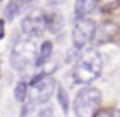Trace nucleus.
<instances>
[{
    "instance_id": "obj_7",
    "label": "nucleus",
    "mask_w": 120,
    "mask_h": 117,
    "mask_svg": "<svg viewBox=\"0 0 120 117\" xmlns=\"http://www.w3.org/2000/svg\"><path fill=\"white\" fill-rule=\"evenodd\" d=\"M93 38H96L97 44L102 43H111V41H119L120 38V29L114 23H103L102 26L96 27Z\"/></svg>"
},
{
    "instance_id": "obj_8",
    "label": "nucleus",
    "mask_w": 120,
    "mask_h": 117,
    "mask_svg": "<svg viewBox=\"0 0 120 117\" xmlns=\"http://www.w3.org/2000/svg\"><path fill=\"white\" fill-rule=\"evenodd\" d=\"M44 21H46V29L50 32H58L64 26V17L59 11H49L44 14Z\"/></svg>"
},
{
    "instance_id": "obj_1",
    "label": "nucleus",
    "mask_w": 120,
    "mask_h": 117,
    "mask_svg": "<svg viewBox=\"0 0 120 117\" xmlns=\"http://www.w3.org/2000/svg\"><path fill=\"white\" fill-rule=\"evenodd\" d=\"M102 67H103L102 56L99 55V52L91 49L82 53V56L75 64L71 75H73L75 82H78V84H84V85L91 84L100 76Z\"/></svg>"
},
{
    "instance_id": "obj_11",
    "label": "nucleus",
    "mask_w": 120,
    "mask_h": 117,
    "mask_svg": "<svg viewBox=\"0 0 120 117\" xmlns=\"http://www.w3.org/2000/svg\"><path fill=\"white\" fill-rule=\"evenodd\" d=\"M97 5H99V9L102 14H112L119 9L120 0H99Z\"/></svg>"
},
{
    "instance_id": "obj_13",
    "label": "nucleus",
    "mask_w": 120,
    "mask_h": 117,
    "mask_svg": "<svg viewBox=\"0 0 120 117\" xmlns=\"http://www.w3.org/2000/svg\"><path fill=\"white\" fill-rule=\"evenodd\" d=\"M27 96V84L24 81H20L17 82V85H15V90H14V97L17 102H24V99H26Z\"/></svg>"
},
{
    "instance_id": "obj_17",
    "label": "nucleus",
    "mask_w": 120,
    "mask_h": 117,
    "mask_svg": "<svg viewBox=\"0 0 120 117\" xmlns=\"http://www.w3.org/2000/svg\"><path fill=\"white\" fill-rule=\"evenodd\" d=\"M44 76H46V73H38L35 78H32V81H30V87H32V85H35L37 82H40V81H41V79H43Z\"/></svg>"
},
{
    "instance_id": "obj_6",
    "label": "nucleus",
    "mask_w": 120,
    "mask_h": 117,
    "mask_svg": "<svg viewBox=\"0 0 120 117\" xmlns=\"http://www.w3.org/2000/svg\"><path fill=\"white\" fill-rule=\"evenodd\" d=\"M21 29L29 37H40L46 30V21H44V14L41 12H32L26 15L21 21Z\"/></svg>"
},
{
    "instance_id": "obj_9",
    "label": "nucleus",
    "mask_w": 120,
    "mask_h": 117,
    "mask_svg": "<svg viewBox=\"0 0 120 117\" xmlns=\"http://www.w3.org/2000/svg\"><path fill=\"white\" fill-rule=\"evenodd\" d=\"M97 6V0H76L75 2V14L78 17H87Z\"/></svg>"
},
{
    "instance_id": "obj_3",
    "label": "nucleus",
    "mask_w": 120,
    "mask_h": 117,
    "mask_svg": "<svg viewBox=\"0 0 120 117\" xmlns=\"http://www.w3.org/2000/svg\"><path fill=\"white\" fill-rule=\"evenodd\" d=\"M37 46L34 41L30 40H21L15 43L11 52V64L15 70L23 72L26 70L29 65H32L37 59Z\"/></svg>"
},
{
    "instance_id": "obj_12",
    "label": "nucleus",
    "mask_w": 120,
    "mask_h": 117,
    "mask_svg": "<svg viewBox=\"0 0 120 117\" xmlns=\"http://www.w3.org/2000/svg\"><path fill=\"white\" fill-rule=\"evenodd\" d=\"M56 97H58V103L61 105L64 114H68V102H70V99H68V94L64 90V87L58 85V94H56Z\"/></svg>"
},
{
    "instance_id": "obj_2",
    "label": "nucleus",
    "mask_w": 120,
    "mask_h": 117,
    "mask_svg": "<svg viewBox=\"0 0 120 117\" xmlns=\"http://www.w3.org/2000/svg\"><path fill=\"white\" fill-rule=\"evenodd\" d=\"M102 102V93L94 87H85L78 91L73 100V111L76 117H93Z\"/></svg>"
},
{
    "instance_id": "obj_18",
    "label": "nucleus",
    "mask_w": 120,
    "mask_h": 117,
    "mask_svg": "<svg viewBox=\"0 0 120 117\" xmlns=\"http://www.w3.org/2000/svg\"><path fill=\"white\" fill-rule=\"evenodd\" d=\"M5 37V21L0 20V40H3Z\"/></svg>"
},
{
    "instance_id": "obj_14",
    "label": "nucleus",
    "mask_w": 120,
    "mask_h": 117,
    "mask_svg": "<svg viewBox=\"0 0 120 117\" xmlns=\"http://www.w3.org/2000/svg\"><path fill=\"white\" fill-rule=\"evenodd\" d=\"M18 12H20V5H18L17 2H11L5 9V15H6V18H8L9 21L14 20V17L18 14Z\"/></svg>"
},
{
    "instance_id": "obj_10",
    "label": "nucleus",
    "mask_w": 120,
    "mask_h": 117,
    "mask_svg": "<svg viewBox=\"0 0 120 117\" xmlns=\"http://www.w3.org/2000/svg\"><path fill=\"white\" fill-rule=\"evenodd\" d=\"M52 52H53V46L50 41H44L40 47V52L37 53V59H35V64L37 65H44L47 61L50 59L52 56Z\"/></svg>"
},
{
    "instance_id": "obj_16",
    "label": "nucleus",
    "mask_w": 120,
    "mask_h": 117,
    "mask_svg": "<svg viewBox=\"0 0 120 117\" xmlns=\"http://www.w3.org/2000/svg\"><path fill=\"white\" fill-rule=\"evenodd\" d=\"M93 117H114V114H112L109 109H100V111L94 113Z\"/></svg>"
},
{
    "instance_id": "obj_4",
    "label": "nucleus",
    "mask_w": 120,
    "mask_h": 117,
    "mask_svg": "<svg viewBox=\"0 0 120 117\" xmlns=\"http://www.w3.org/2000/svg\"><path fill=\"white\" fill-rule=\"evenodd\" d=\"M96 23L93 18L88 17H81L75 23L73 30H71V41H73L75 49L81 50L93 40L94 30H96Z\"/></svg>"
},
{
    "instance_id": "obj_15",
    "label": "nucleus",
    "mask_w": 120,
    "mask_h": 117,
    "mask_svg": "<svg viewBox=\"0 0 120 117\" xmlns=\"http://www.w3.org/2000/svg\"><path fill=\"white\" fill-rule=\"evenodd\" d=\"M52 114H53V113H52V108H50V106H47V108H41L34 117H52Z\"/></svg>"
},
{
    "instance_id": "obj_5",
    "label": "nucleus",
    "mask_w": 120,
    "mask_h": 117,
    "mask_svg": "<svg viewBox=\"0 0 120 117\" xmlns=\"http://www.w3.org/2000/svg\"><path fill=\"white\" fill-rule=\"evenodd\" d=\"M56 88V81L52 76H44L40 82L32 85V91H30V103L34 105H40L44 103L52 97Z\"/></svg>"
}]
</instances>
